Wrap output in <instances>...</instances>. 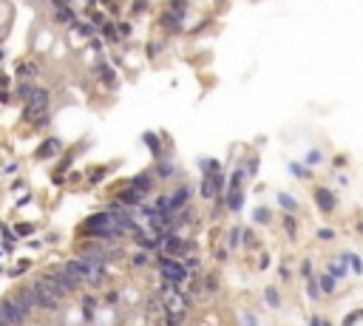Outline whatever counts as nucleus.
<instances>
[{"instance_id": "nucleus-1", "label": "nucleus", "mask_w": 363, "mask_h": 326, "mask_svg": "<svg viewBox=\"0 0 363 326\" xmlns=\"http://www.w3.org/2000/svg\"><path fill=\"white\" fill-rule=\"evenodd\" d=\"M156 270H159L162 281H173V284H182V287H185L187 278H190V270L185 267V261L173 258L167 252H162L159 258H156Z\"/></svg>"}, {"instance_id": "nucleus-2", "label": "nucleus", "mask_w": 363, "mask_h": 326, "mask_svg": "<svg viewBox=\"0 0 363 326\" xmlns=\"http://www.w3.org/2000/svg\"><path fill=\"white\" fill-rule=\"evenodd\" d=\"M162 252H167V255H173V258H182V255L190 252V241L182 238L179 233H167L165 238H162Z\"/></svg>"}, {"instance_id": "nucleus-3", "label": "nucleus", "mask_w": 363, "mask_h": 326, "mask_svg": "<svg viewBox=\"0 0 363 326\" xmlns=\"http://www.w3.org/2000/svg\"><path fill=\"white\" fill-rule=\"evenodd\" d=\"M312 199H315V207H318L324 215H332L335 210H338V199H335V193L329 190V187H324V185L312 190Z\"/></svg>"}, {"instance_id": "nucleus-4", "label": "nucleus", "mask_w": 363, "mask_h": 326, "mask_svg": "<svg viewBox=\"0 0 363 326\" xmlns=\"http://www.w3.org/2000/svg\"><path fill=\"white\" fill-rule=\"evenodd\" d=\"M159 29H165L167 34H182V31H185V14L173 12V9L162 12L159 14Z\"/></svg>"}, {"instance_id": "nucleus-5", "label": "nucleus", "mask_w": 363, "mask_h": 326, "mask_svg": "<svg viewBox=\"0 0 363 326\" xmlns=\"http://www.w3.org/2000/svg\"><path fill=\"white\" fill-rule=\"evenodd\" d=\"M190 199H193V187L190 185H179L176 190H173V196H170V215H176L179 210H185L187 204H190Z\"/></svg>"}, {"instance_id": "nucleus-6", "label": "nucleus", "mask_w": 363, "mask_h": 326, "mask_svg": "<svg viewBox=\"0 0 363 326\" xmlns=\"http://www.w3.org/2000/svg\"><path fill=\"white\" fill-rule=\"evenodd\" d=\"M142 142L148 145L151 156H154L156 162H159V159H167V154H165V145H162V136L156 134V131H148V134L142 136Z\"/></svg>"}, {"instance_id": "nucleus-7", "label": "nucleus", "mask_w": 363, "mask_h": 326, "mask_svg": "<svg viewBox=\"0 0 363 326\" xmlns=\"http://www.w3.org/2000/svg\"><path fill=\"white\" fill-rule=\"evenodd\" d=\"M142 199H145V193L131 187V185L117 193V204H122V207H142Z\"/></svg>"}, {"instance_id": "nucleus-8", "label": "nucleus", "mask_w": 363, "mask_h": 326, "mask_svg": "<svg viewBox=\"0 0 363 326\" xmlns=\"http://www.w3.org/2000/svg\"><path fill=\"white\" fill-rule=\"evenodd\" d=\"M199 196H202L204 202H210V199H219V187H216L213 173H202V182H199Z\"/></svg>"}, {"instance_id": "nucleus-9", "label": "nucleus", "mask_w": 363, "mask_h": 326, "mask_svg": "<svg viewBox=\"0 0 363 326\" xmlns=\"http://www.w3.org/2000/svg\"><path fill=\"white\" fill-rule=\"evenodd\" d=\"M154 182H156L154 173H151V170H142V173H136V176L131 179L128 185L136 187V190H142V193H151V190H154Z\"/></svg>"}, {"instance_id": "nucleus-10", "label": "nucleus", "mask_w": 363, "mask_h": 326, "mask_svg": "<svg viewBox=\"0 0 363 326\" xmlns=\"http://www.w3.org/2000/svg\"><path fill=\"white\" fill-rule=\"evenodd\" d=\"M97 74H99V80H102V85H105V88H117V74H114V68L108 66L105 60H99Z\"/></svg>"}, {"instance_id": "nucleus-11", "label": "nucleus", "mask_w": 363, "mask_h": 326, "mask_svg": "<svg viewBox=\"0 0 363 326\" xmlns=\"http://www.w3.org/2000/svg\"><path fill=\"white\" fill-rule=\"evenodd\" d=\"M176 162H167V159H159L156 162V167H154V176H159L162 182H167V179H173L176 176Z\"/></svg>"}, {"instance_id": "nucleus-12", "label": "nucleus", "mask_w": 363, "mask_h": 326, "mask_svg": "<svg viewBox=\"0 0 363 326\" xmlns=\"http://www.w3.org/2000/svg\"><path fill=\"white\" fill-rule=\"evenodd\" d=\"M60 148H62V142L57 139V136H51V139H46L43 145L37 148V159H49V156H54Z\"/></svg>"}, {"instance_id": "nucleus-13", "label": "nucleus", "mask_w": 363, "mask_h": 326, "mask_svg": "<svg viewBox=\"0 0 363 326\" xmlns=\"http://www.w3.org/2000/svg\"><path fill=\"white\" fill-rule=\"evenodd\" d=\"M318 278V287H321V292H324V295H335V292H338V278L335 275H329V272H321V275H315Z\"/></svg>"}, {"instance_id": "nucleus-14", "label": "nucleus", "mask_w": 363, "mask_h": 326, "mask_svg": "<svg viewBox=\"0 0 363 326\" xmlns=\"http://www.w3.org/2000/svg\"><path fill=\"white\" fill-rule=\"evenodd\" d=\"M74 17H77V14H74V9H71V3L54 6V20H57V23H68V26H71V23H74Z\"/></svg>"}, {"instance_id": "nucleus-15", "label": "nucleus", "mask_w": 363, "mask_h": 326, "mask_svg": "<svg viewBox=\"0 0 363 326\" xmlns=\"http://www.w3.org/2000/svg\"><path fill=\"white\" fill-rule=\"evenodd\" d=\"M281 224H284V233H287V238H289V241H298V222H295V213H284Z\"/></svg>"}, {"instance_id": "nucleus-16", "label": "nucleus", "mask_w": 363, "mask_h": 326, "mask_svg": "<svg viewBox=\"0 0 363 326\" xmlns=\"http://www.w3.org/2000/svg\"><path fill=\"white\" fill-rule=\"evenodd\" d=\"M340 261H346V264H349V270L355 272V275H363V258H357L355 252L344 250V252H340Z\"/></svg>"}, {"instance_id": "nucleus-17", "label": "nucleus", "mask_w": 363, "mask_h": 326, "mask_svg": "<svg viewBox=\"0 0 363 326\" xmlns=\"http://www.w3.org/2000/svg\"><path fill=\"white\" fill-rule=\"evenodd\" d=\"M102 37H105V43H111V46L122 43V37H119V29H117L114 23H105V26H102Z\"/></svg>"}, {"instance_id": "nucleus-18", "label": "nucleus", "mask_w": 363, "mask_h": 326, "mask_svg": "<svg viewBox=\"0 0 363 326\" xmlns=\"http://www.w3.org/2000/svg\"><path fill=\"white\" fill-rule=\"evenodd\" d=\"M326 267H329V270H326V272H329V275H335V278H346V275H349V267H346V261H329V264H326Z\"/></svg>"}, {"instance_id": "nucleus-19", "label": "nucleus", "mask_w": 363, "mask_h": 326, "mask_svg": "<svg viewBox=\"0 0 363 326\" xmlns=\"http://www.w3.org/2000/svg\"><path fill=\"white\" fill-rule=\"evenodd\" d=\"M278 204H281L287 213H298V199L289 196V193H278Z\"/></svg>"}, {"instance_id": "nucleus-20", "label": "nucleus", "mask_w": 363, "mask_h": 326, "mask_svg": "<svg viewBox=\"0 0 363 326\" xmlns=\"http://www.w3.org/2000/svg\"><path fill=\"white\" fill-rule=\"evenodd\" d=\"M307 298L312 303H318L321 298H324V292H321V287H318V278H309L307 281Z\"/></svg>"}, {"instance_id": "nucleus-21", "label": "nucleus", "mask_w": 363, "mask_h": 326, "mask_svg": "<svg viewBox=\"0 0 363 326\" xmlns=\"http://www.w3.org/2000/svg\"><path fill=\"white\" fill-rule=\"evenodd\" d=\"M241 247L244 250H259V235L252 230H241Z\"/></svg>"}, {"instance_id": "nucleus-22", "label": "nucleus", "mask_w": 363, "mask_h": 326, "mask_svg": "<svg viewBox=\"0 0 363 326\" xmlns=\"http://www.w3.org/2000/svg\"><path fill=\"white\" fill-rule=\"evenodd\" d=\"M289 173H292L295 179H301V182H309V179H312L309 165H295V162H292V165H289Z\"/></svg>"}, {"instance_id": "nucleus-23", "label": "nucleus", "mask_w": 363, "mask_h": 326, "mask_svg": "<svg viewBox=\"0 0 363 326\" xmlns=\"http://www.w3.org/2000/svg\"><path fill=\"white\" fill-rule=\"evenodd\" d=\"M239 247H241V227L233 224L230 233H227V250H239Z\"/></svg>"}, {"instance_id": "nucleus-24", "label": "nucleus", "mask_w": 363, "mask_h": 326, "mask_svg": "<svg viewBox=\"0 0 363 326\" xmlns=\"http://www.w3.org/2000/svg\"><path fill=\"white\" fill-rule=\"evenodd\" d=\"M264 301L270 303L272 309H278V307H281V292H278L275 287H267L264 289Z\"/></svg>"}, {"instance_id": "nucleus-25", "label": "nucleus", "mask_w": 363, "mask_h": 326, "mask_svg": "<svg viewBox=\"0 0 363 326\" xmlns=\"http://www.w3.org/2000/svg\"><path fill=\"white\" fill-rule=\"evenodd\" d=\"M252 219H255L259 224H270L272 213H270V207H255V210H252Z\"/></svg>"}, {"instance_id": "nucleus-26", "label": "nucleus", "mask_w": 363, "mask_h": 326, "mask_svg": "<svg viewBox=\"0 0 363 326\" xmlns=\"http://www.w3.org/2000/svg\"><path fill=\"white\" fill-rule=\"evenodd\" d=\"M298 272H301V278H304V281L315 278V264H312V258H304V261H301V267H298Z\"/></svg>"}, {"instance_id": "nucleus-27", "label": "nucleus", "mask_w": 363, "mask_h": 326, "mask_svg": "<svg viewBox=\"0 0 363 326\" xmlns=\"http://www.w3.org/2000/svg\"><path fill=\"white\" fill-rule=\"evenodd\" d=\"M151 9V0H134L131 3V17H139V14H145Z\"/></svg>"}, {"instance_id": "nucleus-28", "label": "nucleus", "mask_w": 363, "mask_h": 326, "mask_svg": "<svg viewBox=\"0 0 363 326\" xmlns=\"http://www.w3.org/2000/svg\"><path fill=\"white\" fill-rule=\"evenodd\" d=\"M199 167H202V173H216V170H222V162L219 159H199Z\"/></svg>"}, {"instance_id": "nucleus-29", "label": "nucleus", "mask_w": 363, "mask_h": 326, "mask_svg": "<svg viewBox=\"0 0 363 326\" xmlns=\"http://www.w3.org/2000/svg\"><path fill=\"white\" fill-rule=\"evenodd\" d=\"M244 173H247V179L259 176V156H250V159L244 162Z\"/></svg>"}, {"instance_id": "nucleus-30", "label": "nucleus", "mask_w": 363, "mask_h": 326, "mask_svg": "<svg viewBox=\"0 0 363 326\" xmlns=\"http://www.w3.org/2000/svg\"><path fill=\"white\" fill-rule=\"evenodd\" d=\"M204 292H207V295H216V292H219V278L213 275V272H210V275H204Z\"/></svg>"}, {"instance_id": "nucleus-31", "label": "nucleus", "mask_w": 363, "mask_h": 326, "mask_svg": "<svg viewBox=\"0 0 363 326\" xmlns=\"http://www.w3.org/2000/svg\"><path fill=\"white\" fill-rule=\"evenodd\" d=\"M321 162H324V150H321V148H312V150L307 154V165L312 167V165H321Z\"/></svg>"}, {"instance_id": "nucleus-32", "label": "nucleus", "mask_w": 363, "mask_h": 326, "mask_svg": "<svg viewBox=\"0 0 363 326\" xmlns=\"http://www.w3.org/2000/svg\"><path fill=\"white\" fill-rule=\"evenodd\" d=\"M162 49H165V43L151 40V43H148V60H156V54H162Z\"/></svg>"}, {"instance_id": "nucleus-33", "label": "nucleus", "mask_w": 363, "mask_h": 326, "mask_svg": "<svg viewBox=\"0 0 363 326\" xmlns=\"http://www.w3.org/2000/svg\"><path fill=\"white\" fill-rule=\"evenodd\" d=\"M105 17H108V14H105V12H91V14H88V20H91V26H97V29H102V26L108 23V20H105Z\"/></svg>"}, {"instance_id": "nucleus-34", "label": "nucleus", "mask_w": 363, "mask_h": 326, "mask_svg": "<svg viewBox=\"0 0 363 326\" xmlns=\"http://www.w3.org/2000/svg\"><path fill=\"white\" fill-rule=\"evenodd\" d=\"M187 6H190V0H170V3H167V9H173V12H179V14H185Z\"/></svg>"}, {"instance_id": "nucleus-35", "label": "nucleus", "mask_w": 363, "mask_h": 326, "mask_svg": "<svg viewBox=\"0 0 363 326\" xmlns=\"http://www.w3.org/2000/svg\"><path fill=\"white\" fill-rule=\"evenodd\" d=\"M131 264H134L136 270H142V267H148V255H145V252H136L134 258H131Z\"/></svg>"}, {"instance_id": "nucleus-36", "label": "nucleus", "mask_w": 363, "mask_h": 326, "mask_svg": "<svg viewBox=\"0 0 363 326\" xmlns=\"http://www.w3.org/2000/svg\"><path fill=\"white\" fill-rule=\"evenodd\" d=\"M17 74H20V77H34V74H37V66L26 62V66H20V68H17Z\"/></svg>"}, {"instance_id": "nucleus-37", "label": "nucleus", "mask_w": 363, "mask_h": 326, "mask_svg": "<svg viewBox=\"0 0 363 326\" xmlns=\"http://www.w3.org/2000/svg\"><path fill=\"white\" fill-rule=\"evenodd\" d=\"M117 29H119V37H131V34H134V29H131V23H117Z\"/></svg>"}, {"instance_id": "nucleus-38", "label": "nucleus", "mask_w": 363, "mask_h": 326, "mask_svg": "<svg viewBox=\"0 0 363 326\" xmlns=\"http://www.w3.org/2000/svg\"><path fill=\"white\" fill-rule=\"evenodd\" d=\"M318 238H321V241H332V238H335V230L321 227V230H318Z\"/></svg>"}, {"instance_id": "nucleus-39", "label": "nucleus", "mask_w": 363, "mask_h": 326, "mask_svg": "<svg viewBox=\"0 0 363 326\" xmlns=\"http://www.w3.org/2000/svg\"><path fill=\"white\" fill-rule=\"evenodd\" d=\"M278 275H281V281H289V278H292V270H289L287 264H281L278 267Z\"/></svg>"}, {"instance_id": "nucleus-40", "label": "nucleus", "mask_w": 363, "mask_h": 326, "mask_svg": "<svg viewBox=\"0 0 363 326\" xmlns=\"http://www.w3.org/2000/svg\"><path fill=\"white\" fill-rule=\"evenodd\" d=\"M230 258V250H216V261H227Z\"/></svg>"}, {"instance_id": "nucleus-41", "label": "nucleus", "mask_w": 363, "mask_h": 326, "mask_svg": "<svg viewBox=\"0 0 363 326\" xmlns=\"http://www.w3.org/2000/svg\"><path fill=\"white\" fill-rule=\"evenodd\" d=\"M309 326H329V323H326V320H321L318 315H312V318H309Z\"/></svg>"}, {"instance_id": "nucleus-42", "label": "nucleus", "mask_w": 363, "mask_h": 326, "mask_svg": "<svg viewBox=\"0 0 363 326\" xmlns=\"http://www.w3.org/2000/svg\"><path fill=\"white\" fill-rule=\"evenodd\" d=\"M259 270H270V255H261V267Z\"/></svg>"}, {"instance_id": "nucleus-43", "label": "nucleus", "mask_w": 363, "mask_h": 326, "mask_svg": "<svg viewBox=\"0 0 363 326\" xmlns=\"http://www.w3.org/2000/svg\"><path fill=\"white\" fill-rule=\"evenodd\" d=\"M332 165H335V167H340V165H346V156H335V159H332Z\"/></svg>"}, {"instance_id": "nucleus-44", "label": "nucleus", "mask_w": 363, "mask_h": 326, "mask_svg": "<svg viewBox=\"0 0 363 326\" xmlns=\"http://www.w3.org/2000/svg\"><path fill=\"white\" fill-rule=\"evenodd\" d=\"M357 233H363V219H360V222H357Z\"/></svg>"}]
</instances>
